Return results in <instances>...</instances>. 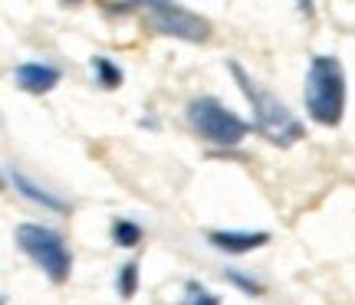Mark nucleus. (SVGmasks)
<instances>
[{
    "label": "nucleus",
    "instance_id": "f257e3e1",
    "mask_svg": "<svg viewBox=\"0 0 355 305\" xmlns=\"http://www.w3.org/2000/svg\"><path fill=\"white\" fill-rule=\"evenodd\" d=\"M227 69H230V76L237 79L241 92L247 95L250 109H254V128L263 135L266 141H270V145L290 148V145H296V141L303 138V135H306L303 122H300V118H296V115H293L290 109L277 99V95H270V92L260 89L254 79L243 73V66L237 63V59H230Z\"/></svg>",
    "mask_w": 355,
    "mask_h": 305
},
{
    "label": "nucleus",
    "instance_id": "f03ea898",
    "mask_svg": "<svg viewBox=\"0 0 355 305\" xmlns=\"http://www.w3.org/2000/svg\"><path fill=\"white\" fill-rule=\"evenodd\" d=\"M306 112L313 122L336 128L345 115V73L336 56H313L306 73Z\"/></svg>",
    "mask_w": 355,
    "mask_h": 305
},
{
    "label": "nucleus",
    "instance_id": "7ed1b4c3",
    "mask_svg": "<svg viewBox=\"0 0 355 305\" xmlns=\"http://www.w3.org/2000/svg\"><path fill=\"white\" fill-rule=\"evenodd\" d=\"M188 122L191 128L201 135L204 141L211 145H220V148H237L247 131H250V122H243L237 112H230L227 105L214 95H198V99L188 102Z\"/></svg>",
    "mask_w": 355,
    "mask_h": 305
},
{
    "label": "nucleus",
    "instance_id": "20e7f679",
    "mask_svg": "<svg viewBox=\"0 0 355 305\" xmlns=\"http://www.w3.org/2000/svg\"><path fill=\"white\" fill-rule=\"evenodd\" d=\"M13 240H17V246H20L43 272H46L50 282L63 286V282L69 279L73 256H69L63 237H60L56 230L43 227V223H20V227L13 230Z\"/></svg>",
    "mask_w": 355,
    "mask_h": 305
},
{
    "label": "nucleus",
    "instance_id": "39448f33",
    "mask_svg": "<svg viewBox=\"0 0 355 305\" xmlns=\"http://www.w3.org/2000/svg\"><path fill=\"white\" fill-rule=\"evenodd\" d=\"M132 10L145 13V24L162 37L188 39V43H207L211 39V20L181 7L178 0H132Z\"/></svg>",
    "mask_w": 355,
    "mask_h": 305
},
{
    "label": "nucleus",
    "instance_id": "423d86ee",
    "mask_svg": "<svg viewBox=\"0 0 355 305\" xmlns=\"http://www.w3.org/2000/svg\"><path fill=\"white\" fill-rule=\"evenodd\" d=\"M60 76H63L60 66H50V63H20L13 69V82L24 92H33V95L50 92L60 82Z\"/></svg>",
    "mask_w": 355,
    "mask_h": 305
},
{
    "label": "nucleus",
    "instance_id": "0eeeda50",
    "mask_svg": "<svg viewBox=\"0 0 355 305\" xmlns=\"http://www.w3.org/2000/svg\"><path fill=\"white\" fill-rule=\"evenodd\" d=\"M207 243L214 246V250H220V253H250V250H257V246H266L270 243V233H263V230H257V233H241V230H211L207 233Z\"/></svg>",
    "mask_w": 355,
    "mask_h": 305
},
{
    "label": "nucleus",
    "instance_id": "6e6552de",
    "mask_svg": "<svg viewBox=\"0 0 355 305\" xmlns=\"http://www.w3.org/2000/svg\"><path fill=\"white\" fill-rule=\"evenodd\" d=\"M7 178H10L13 191L24 194L26 201L40 203V207H46V210H53V214H66V210H69V203H66L60 194H53V191H46V187H40L37 181H30L26 174H20V171H7Z\"/></svg>",
    "mask_w": 355,
    "mask_h": 305
},
{
    "label": "nucleus",
    "instance_id": "1a4fd4ad",
    "mask_svg": "<svg viewBox=\"0 0 355 305\" xmlns=\"http://www.w3.org/2000/svg\"><path fill=\"white\" fill-rule=\"evenodd\" d=\"M92 73H96V86H102V89H119L122 86V69L109 56H92Z\"/></svg>",
    "mask_w": 355,
    "mask_h": 305
},
{
    "label": "nucleus",
    "instance_id": "9d476101",
    "mask_svg": "<svg viewBox=\"0 0 355 305\" xmlns=\"http://www.w3.org/2000/svg\"><path fill=\"white\" fill-rule=\"evenodd\" d=\"M115 293L122 299H132L139 293V263L135 259H128V263L119 266V272H115Z\"/></svg>",
    "mask_w": 355,
    "mask_h": 305
},
{
    "label": "nucleus",
    "instance_id": "9b49d317",
    "mask_svg": "<svg viewBox=\"0 0 355 305\" xmlns=\"http://www.w3.org/2000/svg\"><path fill=\"white\" fill-rule=\"evenodd\" d=\"M112 243L115 246H125V250H132V246H139L141 243V227L139 223H132V220H115L112 223Z\"/></svg>",
    "mask_w": 355,
    "mask_h": 305
},
{
    "label": "nucleus",
    "instance_id": "f8f14e48",
    "mask_svg": "<svg viewBox=\"0 0 355 305\" xmlns=\"http://www.w3.org/2000/svg\"><path fill=\"white\" fill-rule=\"evenodd\" d=\"M184 302L181 305H220V295H214L211 289H204L201 282H188V289H184Z\"/></svg>",
    "mask_w": 355,
    "mask_h": 305
},
{
    "label": "nucleus",
    "instance_id": "ddd939ff",
    "mask_svg": "<svg viewBox=\"0 0 355 305\" xmlns=\"http://www.w3.org/2000/svg\"><path fill=\"white\" fill-rule=\"evenodd\" d=\"M224 279H227L230 286H237V289L247 293V295H263V286H260L257 279H250V276H243L241 269H227V272H224Z\"/></svg>",
    "mask_w": 355,
    "mask_h": 305
},
{
    "label": "nucleus",
    "instance_id": "4468645a",
    "mask_svg": "<svg viewBox=\"0 0 355 305\" xmlns=\"http://www.w3.org/2000/svg\"><path fill=\"white\" fill-rule=\"evenodd\" d=\"M300 13H303L306 20H309V17L316 13V7H313V0H300Z\"/></svg>",
    "mask_w": 355,
    "mask_h": 305
},
{
    "label": "nucleus",
    "instance_id": "2eb2a0df",
    "mask_svg": "<svg viewBox=\"0 0 355 305\" xmlns=\"http://www.w3.org/2000/svg\"><path fill=\"white\" fill-rule=\"evenodd\" d=\"M63 3H83V0H63Z\"/></svg>",
    "mask_w": 355,
    "mask_h": 305
}]
</instances>
